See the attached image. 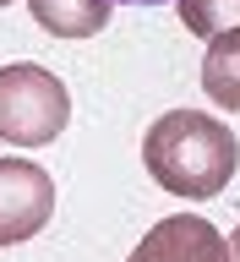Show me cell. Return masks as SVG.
Masks as SVG:
<instances>
[{
    "label": "cell",
    "instance_id": "6da1fadb",
    "mask_svg": "<svg viewBox=\"0 0 240 262\" xmlns=\"http://www.w3.org/2000/svg\"><path fill=\"white\" fill-rule=\"evenodd\" d=\"M142 164L164 191L208 202L235 180L240 169V142L224 120H213L202 110H169L159 115L142 137Z\"/></svg>",
    "mask_w": 240,
    "mask_h": 262
},
{
    "label": "cell",
    "instance_id": "7a4b0ae2",
    "mask_svg": "<svg viewBox=\"0 0 240 262\" xmlns=\"http://www.w3.org/2000/svg\"><path fill=\"white\" fill-rule=\"evenodd\" d=\"M71 120V93L55 71L33 60L0 66V137L16 147H44L55 142Z\"/></svg>",
    "mask_w": 240,
    "mask_h": 262
},
{
    "label": "cell",
    "instance_id": "3957f363",
    "mask_svg": "<svg viewBox=\"0 0 240 262\" xmlns=\"http://www.w3.org/2000/svg\"><path fill=\"white\" fill-rule=\"evenodd\" d=\"M55 213V180L28 159H0V246L33 241Z\"/></svg>",
    "mask_w": 240,
    "mask_h": 262
},
{
    "label": "cell",
    "instance_id": "277c9868",
    "mask_svg": "<svg viewBox=\"0 0 240 262\" xmlns=\"http://www.w3.org/2000/svg\"><path fill=\"white\" fill-rule=\"evenodd\" d=\"M126 262H229V246H224V235H219L208 219L169 213V219H159V224L137 241V251H131Z\"/></svg>",
    "mask_w": 240,
    "mask_h": 262
},
{
    "label": "cell",
    "instance_id": "5b68a950",
    "mask_svg": "<svg viewBox=\"0 0 240 262\" xmlns=\"http://www.w3.org/2000/svg\"><path fill=\"white\" fill-rule=\"evenodd\" d=\"M110 6L115 0H28L33 22L55 38H93L110 28Z\"/></svg>",
    "mask_w": 240,
    "mask_h": 262
},
{
    "label": "cell",
    "instance_id": "8992f818",
    "mask_svg": "<svg viewBox=\"0 0 240 262\" xmlns=\"http://www.w3.org/2000/svg\"><path fill=\"white\" fill-rule=\"evenodd\" d=\"M202 93L219 104V110L240 115V28L219 33L202 55Z\"/></svg>",
    "mask_w": 240,
    "mask_h": 262
},
{
    "label": "cell",
    "instance_id": "52a82bcc",
    "mask_svg": "<svg viewBox=\"0 0 240 262\" xmlns=\"http://www.w3.org/2000/svg\"><path fill=\"white\" fill-rule=\"evenodd\" d=\"M180 22H186V33L213 44L219 33L240 28V0H180Z\"/></svg>",
    "mask_w": 240,
    "mask_h": 262
},
{
    "label": "cell",
    "instance_id": "ba28073f",
    "mask_svg": "<svg viewBox=\"0 0 240 262\" xmlns=\"http://www.w3.org/2000/svg\"><path fill=\"white\" fill-rule=\"evenodd\" d=\"M224 246H229V262H240V224L229 229V241H224Z\"/></svg>",
    "mask_w": 240,
    "mask_h": 262
},
{
    "label": "cell",
    "instance_id": "9c48e42d",
    "mask_svg": "<svg viewBox=\"0 0 240 262\" xmlns=\"http://www.w3.org/2000/svg\"><path fill=\"white\" fill-rule=\"evenodd\" d=\"M120 6H164V0H120Z\"/></svg>",
    "mask_w": 240,
    "mask_h": 262
},
{
    "label": "cell",
    "instance_id": "30bf717a",
    "mask_svg": "<svg viewBox=\"0 0 240 262\" xmlns=\"http://www.w3.org/2000/svg\"><path fill=\"white\" fill-rule=\"evenodd\" d=\"M0 6H11V0H0Z\"/></svg>",
    "mask_w": 240,
    "mask_h": 262
}]
</instances>
